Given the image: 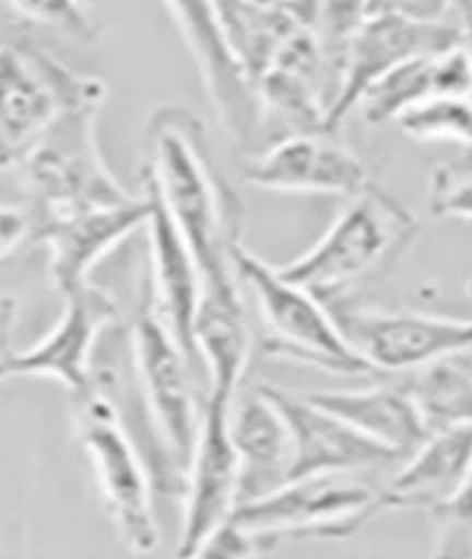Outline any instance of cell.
Here are the masks:
<instances>
[{"label": "cell", "instance_id": "cell-1", "mask_svg": "<svg viewBox=\"0 0 472 559\" xmlns=\"http://www.w3.org/2000/svg\"><path fill=\"white\" fill-rule=\"evenodd\" d=\"M144 181L163 199L202 280L234 275L239 197L213 163L202 118L181 105L157 107L144 130Z\"/></svg>", "mask_w": 472, "mask_h": 559}, {"label": "cell", "instance_id": "cell-2", "mask_svg": "<svg viewBox=\"0 0 472 559\" xmlns=\"http://www.w3.org/2000/svg\"><path fill=\"white\" fill-rule=\"evenodd\" d=\"M417 234L420 219L412 211L380 186L368 183L345 199L318 243L279 271L333 308L382 266L397 262Z\"/></svg>", "mask_w": 472, "mask_h": 559}, {"label": "cell", "instance_id": "cell-3", "mask_svg": "<svg viewBox=\"0 0 472 559\" xmlns=\"http://www.w3.org/2000/svg\"><path fill=\"white\" fill-rule=\"evenodd\" d=\"M130 356L140 414H146L149 444L157 457V472L163 469V484L169 481V476H181L184 486V474L200 435L204 403L200 405L197 397L194 364L153 310L144 287L130 324Z\"/></svg>", "mask_w": 472, "mask_h": 559}, {"label": "cell", "instance_id": "cell-4", "mask_svg": "<svg viewBox=\"0 0 472 559\" xmlns=\"http://www.w3.org/2000/svg\"><path fill=\"white\" fill-rule=\"evenodd\" d=\"M107 84L28 39L0 37V169H16L66 111L105 105Z\"/></svg>", "mask_w": 472, "mask_h": 559}, {"label": "cell", "instance_id": "cell-5", "mask_svg": "<svg viewBox=\"0 0 472 559\" xmlns=\"http://www.w3.org/2000/svg\"><path fill=\"white\" fill-rule=\"evenodd\" d=\"M232 264L258 308L267 356L345 377L373 372L347 345L320 298L290 283L279 266L267 264L241 243L232 252Z\"/></svg>", "mask_w": 472, "mask_h": 559}, {"label": "cell", "instance_id": "cell-6", "mask_svg": "<svg viewBox=\"0 0 472 559\" xmlns=\"http://www.w3.org/2000/svg\"><path fill=\"white\" fill-rule=\"evenodd\" d=\"M74 428L121 542L137 555H151L161 542L153 474L116 401L95 382L74 395Z\"/></svg>", "mask_w": 472, "mask_h": 559}, {"label": "cell", "instance_id": "cell-7", "mask_svg": "<svg viewBox=\"0 0 472 559\" xmlns=\"http://www.w3.org/2000/svg\"><path fill=\"white\" fill-rule=\"evenodd\" d=\"M103 107L66 111L16 167L33 197V215L114 206L137 197L118 183L97 144Z\"/></svg>", "mask_w": 472, "mask_h": 559}, {"label": "cell", "instance_id": "cell-8", "mask_svg": "<svg viewBox=\"0 0 472 559\" xmlns=\"http://www.w3.org/2000/svg\"><path fill=\"white\" fill-rule=\"evenodd\" d=\"M382 513L380 488L354 474L308 476L234 509L229 521L273 542H341Z\"/></svg>", "mask_w": 472, "mask_h": 559}, {"label": "cell", "instance_id": "cell-9", "mask_svg": "<svg viewBox=\"0 0 472 559\" xmlns=\"http://www.w3.org/2000/svg\"><path fill=\"white\" fill-rule=\"evenodd\" d=\"M329 310L347 345L373 372L408 374L472 349V319L382 308Z\"/></svg>", "mask_w": 472, "mask_h": 559}, {"label": "cell", "instance_id": "cell-10", "mask_svg": "<svg viewBox=\"0 0 472 559\" xmlns=\"http://www.w3.org/2000/svg\"><path fill=\"white\" fill-rule=\"evenodd\" d=\"M163 5L186 39L223 130L234 144L252 151L262 132V111L219 8L213 0H163Z\"/></svg>", "mask_w": 472, "mask_h": 559}, {"label": "cell", "instance_id": "cell-11", "mask_svg": "<svg viewBox=\"0 0 472 559\" xmlns=\"http://www.w3.org/2000/svg\"><path fill=\"white\" fill-rule=\"evenodd\" d=\"M236 397L209 393L202 426L184 474V521L176 559H186L225 525L239 504V455L229 430Z\"/></svg>", "mask_w": 472, "mask_h": 559}, {"label": "cell", "instance_id": "cell-12", "mask_svg": "<svg viewBox=\"0 0 472 559\" xmlns=\"http://www.w3.org/2000/svg\"><path fill=\"white\" fill-rule=\"evenodd\" d=\"M463 45L461 28L424 22L391 10H370L354 35L337 103L324 118V130L341 132L345 116L382 76L422 56H436Z\"/></svg>", "mask_w": 472, "mask_h": 559}, {"label": "cell", "instance_id": "cell-13", "mask_svg": "<svg viewBox=\"0 0 472 559\" xmlns=\"http://www.w3.org/2000/svg\"><path fill=\"white\" fill-rule=\"evenodd\" d=\"M241 176L248 186L285 194H327L350 199L370 181L362 157L341 132L310 130L275 139L244 157Z\"/></svg>", "mask_w": 472, "mask_h": 559}, {"label": "cell", "instance_id": "cell-14", "mask_svg": "<svg viewBox=\"0 0 472 559\" xmlns=\"http://www.w3.org/2000/svg\"><path fill=\"white\" fill-rule=\"evenodd\" d=\"M63 301L61 317L43 341L0 358V382L12 377H47L61 382L72 395L93 389L95 347L118 319V306L109 292L93 283L63 296Z\"/></svg>", "mask_w": 472, "mask_h": 559}, {"label": "cell", "instance_id": "cell-15", "mask_svg": "<svg viewBox=\"0 0 472 559\" xmlns=\"http://www.w3.org/2000/svg\"><path fill=\"white\" fill-rule=\"evenodd\" d=\"M151 199L146 192L126 204L93 206L68 213L33 215V241L49 254V277L61 296L91 283L88 275L134 231L146 229Z\"/></svg>", "mask_w": 472, "mask_h": 559}, {"label": "cell", "instance_id": "cell-16", "mask_svg": "<svg viewBox=\"0 0 472 559\" xmlns=\"http://www.w3.org/2000/svg\"><path fill=\"white\" fill-rule=\"evenodd\" d=\"M281 412L290 432V481L327 474H357L401 465L403 457L373 442L339 416L312 405L304 393L281 386H258ZM287 481V484H290Z\"/></svg>", "mask_w": 472, "mask_h": 559}, {"label": "cell", "instance_id": "cell-17", "mask_svg": "<svg viewBox=\"0 0 472 559\" xmlns=\"http://www.w3.org/2000/svg\"><path fill=\"white\" fill-rule=\"evenodd\" d=\"M144 192L151 199V215L146 223L149 273L144 275L142 287L149 294L157 317L163 319L176 343L184 347L190 361L197 366L192 324L202 294V275L179 227L174 225L163 199L157 197L149 181H144Z\"/></svg>", "mask_w": 472, "mask_h": 559}, {"label": "cell", "instance_id": "cell-18", "mask_svg": "<svg viewBox=\"0 0 472 559\" xmlns=\"http://www.w3.org/2000/svg\"><path fill=\"white\" fill-rule=\"evenodd\" d=\"M197 361L209 372V393L234 397L250 364L252 331L239 275L202 280L200 304L192 324Z\"/></svg>", "mask_w": 472, "mask_h": 559}, {"label": "cell", "instance_id": "cell-19", "mask_svg": "<svg viewBox=\"0 0 472 559\" xmlns=\"http://www.w3.org/2000/svg\"><path fill=\"white\" fill-rule=\"evenodd\" d=\"M312 405L339 416L350 428L362 432L403 461L430 437L424 418L401 382L373 384L357 391L304 393Z\"/></svg>", "mask_w": 472, "mask_h": 559}, {"label": "cell", "instance_id": "cell-20", "mask_svg": "<svg viewBox=\"0 0 472 559\" xmlns=\"http://www.w3.org/2000/svg\"><path fill=\"white\" fill-rule=\"evenodd\" d=\"M229 430L241 469L239 504L264 497L290 481V432L281 412L260 389L244 401H234Z\"/></svg>", "mask_w": 472, "mask_h": 559}, {"label": "cell", "instance_id": "cell-21", "mask_svg": "<svg viewBox=\"0 0 472 559\" xmlns=\"http://www.w3.org/2000/svg\"><path fill=\"white\" fill-rule=\"evenodd\" d=\"M472 467V428L433 432L380 488L382 511H430L455 492Z\"/></svg>", "mask_w": 472, "mask_h": 559}, {"label": "cell", "instance_id": "cell-22", "mask_svg": "<svg viewBox=\"0 0 472 559\" xmlns=\"http://www.w3.org/2000/svg\"><path fill=\"white\" fill-rule=\"evenodd\" d=\"M438 95L472 97V61L463 45L403 63L370 86L357 107L368 126H382L397 123L401 114Z\"/></svg>", "mask_w": 472, "mask_h": 559}, {"label": "cell", "instance_id": "cell-23", "mask_svg": "<svg viewBox=\"0 0 472 559\" xmlns=\"http://www.w3.org/2000/svg\"><path fill=\"white\" fill-rule=\"evenodd\" d=\"M401 384L415 401L430 435L472 428V349L408 372Z\"/></svg>", "mask_w": 472, "mask_h": 559}, {"label": "cell", "instance_id": "cell-24", "mask_svg": "<svg viewBox=\"0 0 472 559\" xmlns=\"http://www.w3.org/2000/svg\"><path fill=\"white\" fill-rule=\"evenodd\" d=\"M399 128L420 144H459L472 148V97L438 95L397 118Z\"/></svg>", "mask_w": 472, "mask_h": 559}, {"label": "cell", "instance_id": "cell-25", "mask_svg": "<svg viewBox=\"0 0 472 559\" xmlns=\"http://www.w3.org/2000/svg\"><path fill=\"white\" fill-rule=\"evenodd\" d=\"M433 559H472V467L442 504L428 511Z\"/></svg>", "mask_w": 472, "mask_h": 559}, {"label": "cell", "instance_id": "cell-26", "mask_svg": "<svg viewBox=\"0 0 472 559\" xmlns=\"http://www.w3.org/2000/svg\"><path fill=\"white\" fill-rule=\"evenodd\" d=\"M8 8L28 24L54 28L82 45L101 39V26L91 14L86 0H5Z\"/></svg>", "mask_w": 472, "mask_h": 559}, {"label": "cell", "instance_id": "cell-27", "mask_svg": "<svg viewBox=\"0 0 472 559\" xmlns=\"http://www.w3.org/2000/svg\"><path fill=\"white\" fill-rule=\"evenodd\" d=\"M428 211L436 217L472 219V148L433 169Z\"/></svg>", "mask_w": 472, "mask_h": 559}, {"label": "cell", "instance_id": "cell-28", "mask_svg": "<svg viewBox=\"0 0 472 559\" xmlns=\"http://www.w3.org/2000/svg\"><path fill=\"white\" fill-rule=\"evenodd\" d=\"M281 544L271 536L227 521L186 559H262Z\"/></svg>", "mask_w": 472, "mask_h": 559}, {"label": "cell", "instance_id": "cell-29", "mask_svg": "<svg viewBox=\"0 0 472 559\" xmlns=\"http://www.w3.org/2000/svg\"><path fill=\"white\" fill-rule=\"evenodd\" d=\"M213 3L221 12L234 53L244 63V58L250 53L269 24L271 8L252 5L250 0H213Z\"/></svg>", "mask_w": 472, "mask_h": 559}, {"label": "cell", "instance_id": "cell-30", "mask_svg": "<svg viewBox=\"0 0 472 559\" xmlns=\"http://www.w3.org/2000/svg\"><path fill=\"white\" fill-rule=\"evenodd\" d=\"M33 211L14 204H0V262L14 254L26 241H33Z\"/></svg>", "mask_w": 472, "mask_h": 559}, {"label": "cell", "instance_id": "cell-31", "mask_svg": "<svg viewBox=\"0 0 472 559\" xmlns=\"http://www.w3.org/2000/svg\"><path fill=\"white\" fill-rule=\"evenodd\" d=\"M12 319H14V301H10V298H0V358L12 352L10 349Z\"/></svg>", "mask_w": 472, "mask_h": 559}, {"label": "cell", "instance_id": "cell-32", "mask_svg": "<svg viewBox=\"0 0 472 559\" xmlns=\"http://www.w3.org/2000/svg\"><path fill=\"white\" fill-rule=\"evenodd\" d=\"M468 292H470V296H472V280L468 283Z\"/></svg>", "mask_w": 472, "mask_h": 559}]
</instances>
